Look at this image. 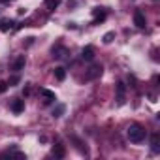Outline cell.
<instances>
[{"mask_svg": "<svg viewBox=\"0 0 160 160\" xmlns=\"http://www.w3.org/2000/svg\"><path fill=\"white\" fill-rule=\"evenodd\" d=\"M126 136H128V139H130L132 143H141V141L145 139V128H143L141 124L134 122V124H130Z\"/></svg>", "mask_w": 160, "mask_h": 160, "instance_id": "1", "label": "cell"}, {"mask_svg": "<svg viewBox=\"0 0 160 160\" xmlns=\"http://www.w3.org/2000/svg\"><path fill=\"white\" fill-rule=\"evenodd\" d=\"M92 15H94L92 25H98V23H102V21L108 17V13H106V10H104V8H94V10H92Z\"/></svg>", "mask_w": 160, "mask_h": 160, "instance_id": "2", "label": "cell"}, {"mask_svg": "<svg viewBox=\"0 0 160 160\" xmlns=\"http://www.w3.org/2000/svg\"><path fill=\"white\" fill-rule=\"evenodd\" d=\"M10 108H12V111H13L15 115H19V113H23V111H25V102H23V100H19V98H15V100L12 102V106H10Z\"/></svg>", "mask_w": 160, "mask_h": 160, "instance_id": "3", "label": "cell"}, {"mask_svg": "<svg viewBox=\"0 0 160 160\" xmlns=\"http://www.w3.org/2000/svg\"><path fill=\"white\" fill-rule=\"evenodd\" d=\"M134 25L138 27V28H145V15L141 13V12H134Z\"/></svg>", "mask_w": 160, "mask_h": 160, "instance_id": "4", "label": "cell"}, {"mask_svg": "<svg viewBox=\"0 0 160 160\" xmlns=\"http://www.w3.org/2000/svg\"><path fill=\"white\" fill-rule=\"evenodd\" d=\"M81 57H83V60H92V58H94V47H92V45H87V47H83V51H81Z\"/></svg>", "mask_w": 160, "mask_h": 160, "instance_id": "5", "label": "cell"}, {"mask_svg": "<svg viewBox=\"0 0 160 160\" xmlns=\"http://www.w3.org/2000/svg\"><path fill=\"white\" fill-rule=\"evenodd\" d=\"M42 98H43V104H51V102H55V100H57L55 92H53V91H47V89H43V91H42Z\"/></svg>", "mask_w": 160, "mask_h": 160, "instance_id": "6", "label": "cell"}, {"mask_svg": "<svg viewBox=\"0 0 160 160\" xmlns=\"http://www.w3.org/2000/svg\"><path fill=\"white\" fill-rule=\"evenodd\" d=\"M151 151L152 152H160V136L158 134L151 136Z\"/></svg>", "mask_w": 160, "mask_h": 160, "instance_id": "7", "label": "cell"}, {"mask_svg": "<svg viewBox=\"0 0 160 160\" xmlns=\"http://www.w3.org/2000/svg\"><path fill=\"white\" fill-rule=\"evenodd\" d=\"M53 154H55L57 158H64V156H66L64 145H62V143H55V145H53Z\"/></svg>", "mask_w": 160, "mask_h": 160, "instance_id": "8", "label": "cell"}, {"mask_svg": "<svg viewBox=\"0 0 160 160\" xmlns=\"http://www.w3.org/2000/svg\"><path fill=\"white\" fill-rule=\"evenodd\" d=\"M98 75H102V66H100V64H96V66H92V68L89 70L87 79H94V77H98Z\"/></svg>", "mask_w": 160, "mask_h": 160, "instance_id": "9", "label": "cell"}, {"mask_svg": "<svg viewBox=\"0 0 160 160\" xmlns=\"http://www.w3.org/2000/svg\"><path fill=\"white\" fill-rule=\"evenodd\" d=\"M124 91H126V87H124V83H117V100H119V104H124Z\"/></svg>", "mask_w": 160, "mask_h": 160, "instance_id": "10", "label": "cell"}, {"mask_svg": "<svg viewBox=\"0 0 160 160\" xmlns=\"http://www.w3.org/2000/svg\"><path fill=\"white\" fill-rule=\"evenodd\" d=\"M23 68H25V57L15 58V60H13V64H12V70H13V72H21Z\"/></svg>", "mask_w": 160, "mask_h": 160, "instance_id": "11", "label": "cell"}, {"mask_svg": "<svg viewBox=\"0 0 160 160\" xmlns=\"http://www.w3.org/2000/svg\"><path fill=\"white\" fill-rule=\"evenodd\" d=\"M53 73H55V77L58 79V81H62V79L66 77V70H64L62 66H58V68H55V70H53Z\"/></svg>", "mask_w": 160, "mask_h": 160, "instance_id": "12", "label": "cell"}, {"mask_svg": "<svg viewBox=\"0 0 160 160\" xmlns=\"http://www.w3.org/2000/svg\"><path fill=\"white\" fill-rule=\"evenodd\" d=\"M60 2H62V0H43V4H45L47 10H55Z\"/></svg>", "mask_w": 160, "mask_h": 160, "instance_id": "13", "label": "cell"}, {"mask_svg": "<svg viewBox=\"0 0 160 160\" xmlns=\"http://www.w3.org/2000/svg\"><path fill=\"white\" fill-rule=\"evenodd\" d=\"M64 53H66V49H64V47H60V45H57V47H53V57H57V58H60V57H64Z\"/></svg>", "mask_w": 160, "mask_h": 160, "instance_id": "14", "label": "cell"}, {"mask_svg": "<svg viewBox=\"0 0 160 160\" xmlns=\"http://www.w3.org/2000/svg\"><path fill=\"white\" fill-rule=\"evenodd\" d=\"M12 21H8V19H4V21H0V30H2V32H8L10 28H12Z\"/></svg>", "mask_w": 160, "mask_h": 160, "instance_id": "15", "label": "cell"}, {"mask_svg": "<svg viewBox=\"0 0 160 160\" xmlns=\"http://www.w3.org/2000/svg\"><path fill=\"white\" fill-rule=\"evenodd\" d=\"M64 109H66V106H57V109H53V117H60L62 113H64Z\"/></svg>", "mask_w": 160, "mask_h": 160, "instance_id": "16", "label": "cell"}, {"mask_svg": "<svg viewBox=\"0 0 160 160\" xmlns=\"http://www.w3.org/2000/svg\"><path fill=\"white\" fill-rule=\"evenodd\" d=\"M19 81H21V77H19V75H12V77H10V81H8V85L13 87V85H17Z\"/></svg>", "mask_w": 160, "mask_h": 160, "instance_id": "17", "label": "cell"}, {"mask_svg": "<svg viewBox=\"0 0 160 160\" xmlns=\"http://www.w3.org/2000/svg\"><path fill=\"white\" fill-rule=\"evenodd\" d=\"M113 38H115V32H108V34L104 36V43H111Z\"/></svg>", "mask_w": 160, "mask_h": 160, "instance_id": "18", "label": "cell"}, {"mask_svg": "<svg viewBox=\"0 0 160 160\" xmlns=\"http://www.w3.org/2000/svg\"><path fill=\"white\" fill-rule=\"evenodd\" d=\"M8 91V81H0V92H6Z\"/></svg>", "mask_w": 160, "mask_h": 160, "instance_id": "19", "label": "cell"}, {"mask_svg": "<svg viewBox=\"0 0 160 160\" xmlns=\"http://www.w3.org/2000/svg\"><path fill=\"white\" fill-rule=\"evenodd\" d=\"M0 2H10V0H0Z\"/></svg>", "mask_w": 160, "mask_h": 160, "instance_id": "20", "label": "cell"}]
</instances>
